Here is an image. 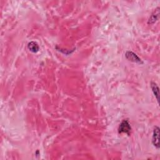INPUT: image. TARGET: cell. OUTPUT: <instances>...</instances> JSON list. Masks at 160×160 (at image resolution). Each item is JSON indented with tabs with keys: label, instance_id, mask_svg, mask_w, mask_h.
I'll list each match as a JSON object with an SVG mask.
<instances>
[{
	"label": "cell",
	"instance_id": "277c9868",
	"mask_svg": "<svg viewBox=\"0 0 160 160\" xmlns=\"http://www.w3.org/2000/svg\"><path fill=\"white\" fill-rule=\"evenodd\" d=\"M159 18V8H157L154 11L152 12V14H151V16H150L149 21H148V24H154V22H156Z\"/></svg>",
	"mask_w": 160,
	"mask_h": 160
},
{
	"label": "cell",
	"instance_id": "7a4b0ae2",
	"mask_svg": "<svg viewBox=\"0 0 160 160\" xmlns=\"http://www.w3.org/2000/svg\"><path fill=\"white\" fill-rule=\"evenodd\" d=\"M152 142L157 149L159 148V128L158 126H155L154 128Z\"/></svg>",
	"mask_w": 160,
	"mask_h": 160
},
{
	"label": "cell",
	"instance_id": "5b68a950",
	"mask_svg": "<svg viewBox=\"0 0 160 160\" xmlns=\"http://www.w3.org/2000/svg\"><path fill=\"white\" fill-rule=\"evenodd\" d=\"M28 48L32 52H37L39 49L38 44L35 41H31L29 42L28 44Z\"/></svg>",
	"mask_w": 160,
	"mask_h": 160
},
{
	"label": "cell",
	"instance_id": "8992f818",
	"mask_svg": "<svg viewBox=\"0 0 160 160\" xmlns=\"http://www.w3.org/2000/svg\"><path fill=\"white\" fill-rule=\"evenodd\" d=\"M151 88L152 89V91L158 101V102H159V88L158 86V85L154 82H151Z\"/></svg>",
	"mask_w": 160,
	"mask_h": 160
},
{
	"label": "cell",
	"instance_id": "6da1fadb",
	"mask_svg": "<svg viewBox=\"0 0 160 160\" xmlns=\"http://www.w3.org/2000/svg\"><path fill=\"white\" fill-rule=\"evenodd\" d=\"M131 130V128L128 120H123L120 124L118 129L119 133H126L128 135L130 134Z\"/></svg>",
	"mask_w": 160,
	"mask_h": 160
},
{
	"label": "cell",
	"instance_id": "3957f363",
	"mask_svg": "<svg viewBox=\"0 0 160 160\" xmlns=\"http://www.w3.org/2000/svg\"><path fill=\"white\" fill-rule=\"evenodd\" d=\"M125 56H126V59L130 61H132V62H134L136 63H138V64L143 63L142 60L138 56V55L132 51H127L125 54Z\"/></svg>",
	"mask_w": 160,
	"mask_h": 160
}]
</instances>
